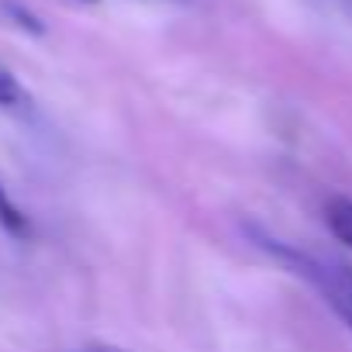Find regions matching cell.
Segmentation results:
<instances>
[{
	"label": "cell",
	"instance_id": "7",
	"mask_svg": "<svg viewBox=\"0 0 352 352\" xmlns=\"http://www.w3.org/2000/svg\"><path fill=\"white\" fill-rule=\"evenodd\" d=\"M80 4H97V0H80Z\"/></svg>",
	"mask_w": 352,
	"mask_h": 352
},
{
	"label": "cell",
	"instance_id": "6",
	"mask_svg": "<svg viewBox=\"0 0 352 352\" xmlns=\"http://www.w3.org/2000/svg\"><path fill=\"white\" fill-rule=\"evenodd\" d=\"M76 352H121V349H111V345H94V349H76Z\"/></svg>",
	"mask_w": 352,
	"mask_h": 352
},
{
	"label": "cell",
	"instance_id": "4",
	"mask_svg": "<svg viewBox=\"0 0 352 352\" xmlns=\"http://www.w3.org/2000/svg\"><path fill=\"white\" fill-rule=\"evenodd\" d=\"M0 228H4L8 235H14V239H28L32 235V221H28V214L11 201V194L0 187Z\"/></svg>",
	"mask_w": 352,
	"mask_h": 352
},
{
	"label": "cell",
	"instance_id": "5",
	"mask_svg": "<svg viewBox=\"0 0 352 352\" xmlns=\"http://www.w3.org/2000/svg\"><path fill=\"white\" fill-rule=\"evenodd\" d=\"M0 11H4L8 21H14L18 28H25V32H32V35H42V32H45V25H42L25 4H18V0H4V4H0Z\"/></svg>",
	"mask_w": 352,
	"mask_h": 352
},
{
	"label": "cell",
	"instance_id": "3",
	"mask_svg": "<svg viewBox=\"0 0 352 352\" xmlns=\"http://www.w3.org/2000/svg\"><path fill=\"white\" fill-rule=\"evenodd\" d=\"M324 218H328L331 235L352 252V201H349V197H335V201L324 208Z\"/></svg>",
	"mask_w": 352,
	"mask_h": 352
},
{
	"label": "cell",
	"instance_id": "1",
	"mask_svg": "<svg viewBox=\"0 0 352 352\" xmlns=\"http://www.w3.org/2000/svg\"><path fill=\"white\" fill-rule=\"evenodd\" d=\"M263 249L270 256H276L283 266H290V273L304 276L331 307L335 314L349 324L352 331V270L345 263H335V259H318L311 252H297L290 245H280L273 239H263Z\"/></svg>",
	"mask_w": 352,
	"mask_h": 352
},
{
	"label": "cell",
	"instance_id": "2",
	"mask_svg": "<svg viewBox=\"0 0 352 352\" xmlns=\"http://www.w3.org/2000/svg\"><path fill=\"white\" fill-rule=\"evenodd\" d=\"M0 111L4 114H28L32 111V94L8 66H0Z\"/></svg>",
	"mask_w": 352,
	"mask_h": 352
}]
</instances>
